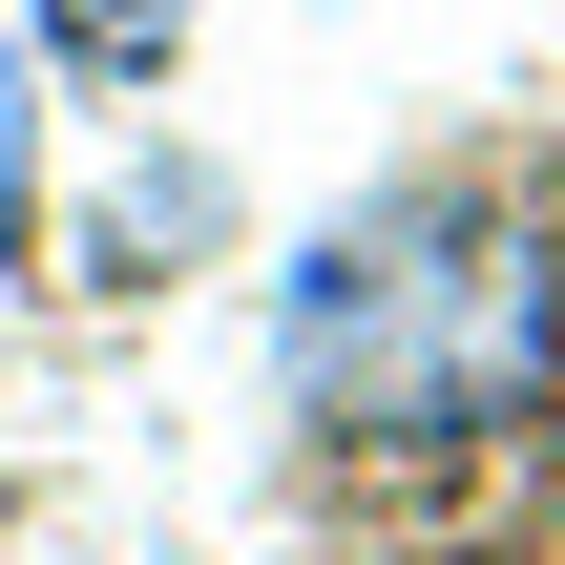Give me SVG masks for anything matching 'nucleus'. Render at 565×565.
Returning a JSON list of instances; mask_svg holds the SVG:
<instances>
[{"label":"nucleus","instance_id":"f257e3e1","mask_svg":"<svg viewBox=\"0 0 565 565\" xmlns=\"http://www.w3.org/2000/svg\"><path fill=\"white\" fill-rule=\"evenodd\" d=\"M545 356H565V294L503 189H377L273 294V377L335 440H503L545 398Z\"/></svg>","mask_w":565,"mask_h":565},{"label":"nucleus","instance_id":"f03ea898","mask_svg":"<svg viewBox=\"0 0 565 565\" xmlns=\"http://www.w3.org/2000/svg\"><path fill=\"white\" fill-rule=\"evenodd\" d=\"M189 21H210V0H21V42H42L63 84H168Z\"/></svg>","mask_w":565,"mask_h":565},{"label":"nucleus","instance_id":"7ed1b4c3","mask_svg":"<svg viewBox=\"0 0 565 565\" xmlns=\"http://www.w3.org/2000/svg\"><path fill=\"white\" fill-rule=\"evenodd\" d=\"M42 252V42H21V0H0V273Z\"/></svg>","mask_w":565,"mask_h":565}]
</instances>
